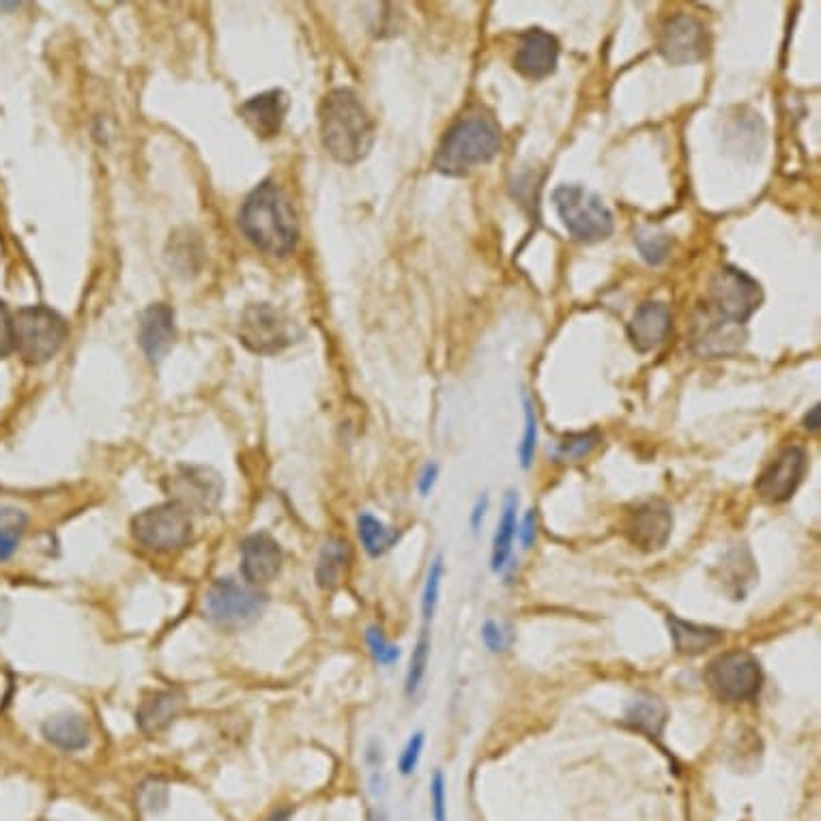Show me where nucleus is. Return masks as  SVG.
<instances>
[{"label":"nucleus","mask_w":821,"mask_h":821,"mask_svg":"<svg viewBox=\"0 0 821 821\" xmlns=\"http://www.w3.org/2000/svg\"><path fill=\"white\" fill-rule=\"evenodd\" d=\"M166 803H169V789H166V785H162L160 781H151V783L142 785V789H140V807L145 811L158 813V811L166 809Z\"/></svg>","instance_id":"37"},{"label":"nucleus","mask_w":821,"mask_h":821,"mask_svg":"<svg viewBox=\"0 0 821 821\" xmlns=\"http://www.w3.org/2000/svg\"><path fill=\"white\" fill-rule=\"evenodd\" d=\"M673 325L671 310L664 301H643L629 323V338L639 353L658 349Z\"/></svg>","instance_id":"18"},{"label":"nucleus","mask_w":821,"mask_h":821,"mask_svg":"<svg viewBox=\"0 0 821 821\" xmlns=\"http://www.w3.org/2000/svg\"><path fill=\"white\" fill-rule=\"evenodd\" d=\"M669 721V710L667 706L651 697V695H643L639 699H635L629 710H626V717H624V723L633 731H639L643 735L651 737V739H658L664 731V725Z\"/></svg>","instance_id":"26"},{"label":"nucleus","mask_w":821,"mask_h":821,"mask_svg":"<svg viewBox=\"0 0 821 821\" xmlns=\"http://www.w3.org/2000/svg\"><path fill=\"white\" fill-rule=\"evenodd\" d=\"M667 624H669L673 647L677 649V654H684V656H699L706 649L719 645L725 637L723 631H719V629L686 622V620H682L673 613L667 615Z\"/></svg>","instance_id":"22"},{"label":"nucleus","mask_w":821,"mask_h":821,"mask_svg":"<svg viewBox=\"0 0 821 821\" xmlns=\"http://www.w3.org/2000/svg\"><path fill=\"white\" fill-rule=\"evenodd\" d=\"M166 493L183 510L209 514L224 495V480L211 467L182 464L166 477Z\"/></svg>","instance_id":"12"},{"label":"nucleus","mask_w":821,"mask_h":821,"mask_svg":"<svg viewBox=\"0 0 821 821\" xmlns=\"http://www.w3.org/2000/svg\"><path fill=\"white\" fill-rule=\"evenodd\" d=\"M431 809L435 821H448V792H446V776L444 772H435L431 781Z\"/></svg>","instance_id":"38"},{"label":"nucleus","mask_w":821,"mask_h":821,"mask_svg":"<svg viewBox=\"0 0 821 821\" xmlns=\"http://www.w3.org/2000/svg\"><path fill=\"white\" fill-rule=\"evenodd\" d=\"M706 684L719 701H750L763 686V669L755 654L746 649H730L708 662Z\"/></svg>","instance_id":"6"},{"label":"nucleus","mask_w":821,"mask_h":821,"mask_svg":"<svg viewBox=\"0 0 821 821\" xmlns=\"http://www.w3.org/2000/svg\"><path fill=\"white\" fill-rule=\"evenodd\" d=\"M288 110L286 92L275 89L254 95L241 105V116L250 125V129L261 138H274L279 134L284 116Z\"/></svg>","instance_id":"20"},{"label":"nucleus","mask_w":821,"mask_h":821,"mask_svg":"<svg viewBox=\"0 0 821 821\" xmlns=\"http://www.w3.org/2000/svg\"><path fill=\"white\" fill-rule=\"evenodd\" d=\"M807 469V450L803 446H787L759 473L755 490L768 503H785L800 488Z\"/></svg>","instance_id":"13"},{"label":"nucleus","mask_w":821,"mask_h":821,"mask_svg":"<svg viewBox=\"0 0 821 821\" xmlns=\"http://www.w3.org/2000/svg\"><path fill=\"white\" fill-rule=\"evenodd\" d=\"M482 643L490 654H503L512 645V633L508 626L495 620H486L482 626Z\"/></svg>","instance_id":"35"},{"label":"nucleus","mask_w":821,"mask_h":821,"mask_svg":"<svg viewBox=\"0 0 821 821\" xmlns=\"http://www.w3.org/2000/svg\"><path fill=\"white\" fill-rule=\"evenodd\" d=\"M424 744H426V735L424 731H418L409 737L407 746L402 748L400 752V759H398V770L402 776H409L418 770V763H420V757H422V750H424Z\"/></svg>","instance_id":"36"},{"label":"nucleus","mask_w":821,"mask_h":821,"mask_svg":"<svg viewBox=\"0 0 821 821\" xmlns=\"http://www.w3.org/2000/svg\"><path fill=\"white\" fill-rule=\"evenodd\" d=\"M365 645H368L372 658L381 667H391V664H396L400 660V647L385 639L383 631L376 629V626L365 629Z\"/></svg>","instance_id":"34"},{"label":"nucleus","mask_w":821,"mask_h":821,"mask_svg":"<svg viewBox=\"0 0 821 821\" xmlns=\"http://www.w3.org/2000/svg\"><path fill=\"white\" fill-rule=\"evenodd\" d=\"M41 733L50 744H54L57 748L67 750V752L87 748V744L91 739L89 725L80 714L52 717L41 725Z\"/></svg>","instance_id":"24"},{"label":"nucleus","mask_w":821,"mask_h":821,"mask_svg":"<svg viewBox=\"0 0 821 821\" xmlns=\"http://www.w3.org/2000/svg\"><path fill=\"white\" fill-rule=\"evenodd\" d=\"M15 351V329H13V314L9 312L7 303L0 301V360L9 358Z\"/></svg>","instance_id":"39"},{"label":"nucleus","mask_w":821,"mask_h":821,"mask_svg":"<svg viewBox=\"0 0 821 821\" xmlns=\"http://www.w3.org/2000/svg\"><path fill=\"white\" fill-rule=\"evenodd\" d=\"M763 301V290L755 277L737 270L721 268L710 279L708 308L733 325L744 327L748 319L759 310Z\"/></svg>","instance_id":"7"},{"label":"nucleus","mask_w":821,"mask_h":821,"mask_svg":"<svg viewBox=\"0 0 821 821\" xmlns=\"http://www.w3.org/2000/svg\"><path fill=\"white\" fill-rule=\"evenodd\" d=\"M536 534H538V512L527 510V514L523 517V521L519 525V534H517L521 538L523 548H532V545L536 543Z\"/></svg>","instance_id":"40"},{"label":"nucleus","mask_w":821,"mask_h":821,"mask_svg":"<svg viewBox=\"0 0 821 821\" xmlns=\"http://www.w3.org/2000/svg\"><path fill=\"white\" fill-rule=\"evenodd\" d=\"M428 660H431V637L426 631H422L420 639L415 643V649L411 654V662H409L407 680H405V691L409 697H415L418 691L422 688L426 671H428Z\"/></svg>","instance_id":"29"},{"label":"nucleus","mask_w":821,"mask_h":821,"mask_svg":"<svg viewBox=\"0 0 821 821\" xmlns=\"http://www.w3.org/2000/svg\"><path fill=\"white\" fill-rule=\"evenodd\" d=\"M358 536H360L362 547L370 557H383L400 540L398 530L385 525L383 521H378L376 517H372L368 512L358 517Z\"/></svg>","instance_id":"27"},{"label":"nucleus","mask_w":821,"mask_h":821,"mask_svg":"<svg viewBox=\"0 0 821 821\" xmlns=\"http://www.w3.org/2000/svg\"><path fill=\"white\" fill-rule=\"evenodd\" d=\"M486 510H488V495L484 493V495L475 501V506H473V510H471V514H469V525H471L473 532H477V530L482 527V523H484V519H486Z\"/></svg>","instance_id":"42"},{"label":"nucleus","mask_w":821,"mask_h":821,"mask_svg":"<svg viewBox=\"0 0 821 821\" xmlns=\"http://www.w3.org/2000/svg\"><path fill=\"white\" fill-rule=\"evenodd\" d=\"M559 63V41L545 28H530L521 35L514 52V70L530 80H545Z\"/></svg>","instance_id":"16"},{"label":"nucleus","mask_w":821,"mask_h":821,"mask_svg":"<svg viewBox=\"0 0 821 821\" xmlns=\"http://www.w3.org/2000/svg\"><path fill=\"white\" fill-rule=\"evenodd\" d=\"M321 140L327 153L347 166L360 164L374 145V121L351 89H332L319 105Z\"/></svg>","instance_id":"1"},{"label":"nucleus","mask_w":821,"mask_h":821,"mask_svg":"<svg viewBox=\"0 0 821 821\" xmlns=\"http://www.w3.org/2000/svg\"><path fill=\"white\" fill-rule=\"evenodd\" d=\"M671 237L667 233H658L651 228H643L635 235V246L639 248L640 259L647 265H660L671 254Z\"/></svg>","instance_id":"31"},{"label":"nucleus","mask_w":821,"mask_h":821,"mask_svg":"<svg viewBox=\"0 0 821 821\" xmlns=\"http://www.w3.org/2000/svg\"><path fill=\"white\" fill-rule=\"evenodd\" d=\"M268 607V596L233 579H217L204 596V613L211 622L237 629L254 622Z\"/></svg>","instance_id":"9"},{"label":"nucleus","mask_w":821,"mask_h":821,"mask_svg":"<svg viewBox=\"0 0 821 821\" xmlns=\"http://www.w3.org/2000/svg\"><path fill=\"white\" fill-rule=\"evenodd\" d=\"M239 340L252 353L274 356L293 345L295 323L270 303H252L241 316Z\"/></svg>","instance_id":"11"},{"label":"nucleus","mask_w":821,"mask_h":821,"mask_svg":"<svg viewBox=\"0 0 821 821\" xmlns=\"http://www.w3.org/2000/svg\"><path fill=\"white\" fill-rule=\"evenodd\" d=\"M517 512H519V497L514 490H510L503 499V508H501V517H499V523H497V532L493 536V550H490V568L493 572H503L510 557H512V550H514V540H517V534H519V519H517Z\"/></svg>","instance_id":"23"},{"label":"nucleus","mask_w":821,"mask_h":821,"mask_svg":"<svg viewBox=\"0 0 821 821\" xmlns=\"http://www.w3.org/2000/svg\"><path fill=\"white\" fill-rule=\"evenodd\" d=\"M671 534H673V512L660 499L640 503L637 510L631 512L624 521V536L631 540V545L647 552L664 548Z\"/></svg>","instance_id":"14"},{"label":"nucleus","mask_w":821,"mask_h":821,"mask_svg":"<svg viewBox=\"0 0 821 821\" xmlns=\"http://www.w3.org/2000/svg\"><path fill=\"white\" fill-rule=\"evenodd\" d=\"M805 428L809 431V433H818L820 431L821 426V407L820 405H816L813 409H809V413L805 415Z\"/></svg>","instance_id":"43"},{"label":"nucleus","mask_w":821,"mask_h":821,"mask_svg":"<svg viewBox=\"0 0 821 821\" xmlns=\"http://www.w3.org/2000/svg\"><path fill=\"white\" fill-rule=\"evenodd\" d=\"M523 405H525V433L519 446V458H521V467L530 469L536 457V446H538V415H536V405L527 394L523 396Z\"/></svg>","instance_id":"32"},{"label":"nucleus","mask_w":821,"mask_h":821,"mask_svg":"<svg viewBox=\"0 0 821 821\" xmlns=\"http://www.w3.org/2000/svg\"><path fill=\"white\" fill-rule=\"evenodd\" d=\"M351 563V547L343 538H329L319 555L316 581L323 589H336L347 576Z\"/></svg>","instance_id":"25"},{"label":"nucleus","mask_w":821,"mask_h":821,"mask_svg":"<svg viewBox=\"0 0 821 821\" xmlns=\"http://www.w3.org/2000/svg\"><path fill=\"white\" fill-rule=\"evenodd\" d=\"M239 226L248 241L265 254L286 257L297 246V215L275 183H261L250 191L239 213Z\"/></svg>","instance_id":"2"},{"label":"nucleus","mask_w":821,"mask_h":821,"mask_svg":"<svg viewBox=\"0 0 821 821\" xmlns=\"http://www.w3.org/2000/svg\"><path fill=\"white\" fill-rule=\"evenodd\" d=\"M744 327L714 314L708 306L699 308L693 323V349L704 358H723L737 353L744 345Z\"/></svg>","instance_id":"15"},{"label":"nucleus","mask_w":821,"mask_h":821,"mask_svg":"<svg viewBox=\"0 0 821 821\" xmlns=\"http://www.w3.org/2000/svg\"><path fill=\"white\" fill-rule=\"evenodd\" d=\"M444 576H446V563H444V557L437 555L428 565L426 583H424V589H422V615H424L426 622H431L437 613Z\"/></svg>","instance_id":"30"},{"label":"nucleus","mask_w":821,"mask_h":821,"mask_svg":"<svg viewBox=\"0 0 821 821\" xmlns=\"http://www.w3.org/2000/svg\"><path fill=\"white\" fill-rule=\"evenodd\" d=\"M288 818H290V811H288V809H277L275 813L270 816V820L268 821H288Z\"/></svg>","instance_id":"44"},{"label":"nucleus","mask_w":821,"mask_h":821,"mask_svg":"<svg viewBox=\"0 0 821 821\" xmlns=\"http://www.w3.org/2000/svg\"><path fill=\"white\" fill-rule=\"evenodd\" d=\"M501 151V129L490 114L473 112L444 134L433 169L448 177H464L477 166H484L497 158Z\"/></svg>","instance_id":"3"},{"label":"nucleus","mask_w":821,"mask_h":821,"mask_svg":"<svg viewBox=\"0 0 821 821\" xmlns=\"http://www.w3.org/2000/svg\"><path fill=\"white\" fill-rule=\"evenodd\" d=\"M552 204L579 244H600L613 235L615 220L605 200L583 185H559L552 191Z\"/></svg>","instance_id":"4"},{"label":"nucleus","mask_w":821,"mask_h":821,"mask_svg":"<svg viewBox=\"0 0 821 821\" xmlns=\"http://www.w3.org/2000/svg\"><path fill=\"white\" fill-rule=\"evenodd\" d=\"M15 351L28 365L50 362L70 336L67 321L48 306H26L13 316Z\"/></svg>","instance_id":"5"},{"label":"nucleus","mask_w":821,"mask_h":821,"mask_svg":"<svg viewBox=\"0 0 821 821\" xmlns=\"http://www.w3.org/2000/svg\"><path fill=\"white\" fill-rule=\"evenodd\" d=\"M241 574L250 585L272 583L282 568V548L265 532L252 534L241 543Z\"/></svg>","instance_id":"17"},{"label":"nucleus","mask_w":821,"mask_h":821,"mask_svg":"<svg viewBox=\"0 0 821 821\" xmlns=\"http://www.w3.org/2000/svg\"><path fill=\"white\" fill-rule=\"evenodd\" d=\"M600 444V433L596 431H589V433H579V435H568L555 450V455L559 460H570V462H576V460H583L585 457H589L596 446Z\"/></svg>","instance_id":"33"},{"label":"nucleus","mask_w":821,"mask_h":821,"mask_svg":"<svg viewBox=\"0 0 821 821\" xmlns=\"http://www.w3.org/2000/svg\"><path fill=\"white\" fill-rule=\"evenodd\" d=\"M658 54L671 65H697L710 57L708 26L688 13L667 17L658 30Z\"/></svg>","instance_id":"10"},{"label":"nucleus","mask_w":821,"mask_h":821,"mask_svg":"<svg viewBox=\"0 0 821 821\" xmlns=\"http://www.w3.org/2000/svg\"><path fill=\"white\" fill-rule=\"evenodd\" d=\"M437 480H439V464H435V462L424 464V469H422V473H420V480H418L420 495H422V497H428V495L433 493Z\"/></svg>","instance_id":"41"},{"label":"nucleus","mask_w":821,"mask_h":821,"mask_svg":"<svg viewBox=\"0 0 821 821\" xmlns=\"http://www.w3.org/2000/svg\"><path fill=\"white\" fill-rule=\"evenodd\" d=\"M182 693H177V691H153L140 701V706L136 710V725L145 735H158L175 723V719L182 714Z\"/></svg>","instance_id":"21"},{"label":"nucleus","mask_w":821,"mask_h":821,"mask_svg":"<svg viewBox=\"0 0 821 821\" xmlns=\"http://www.w3.org/2000/svg\"><path fill=\"white\" fill-rule=\"evenodd\" d=\"M138 343L151 364H160L175 343V314L166 303L149 306L140 316Z\"/></svg>","instance_id":"19"},{"label":"nucleus","mask_w":821,"mask_h":821,"mask_svg":"<svg viewBox=\"0 0 821 821\" xmlns=\"http://www.w3.org/2000/svg\"><path fill=\"white\" fill-rule=\"evenodd\" d=\"M132 532L138 545L153 552L169 555L182 550L189 543L191 519L179 503L166 501L136 514L132 521Z\"/></svg>","instance_id":"8"},{"label":"nucleus","mask_w":821,"mask_h":821,"mask_svg":"<svg viewBox=\"0 0 821 821\" xmlns=\"http://www.w3.org/2000/svg\"><path fill=\"white\" fill-rule=\"evenodd\" d=\"M28 517L17 508H0V563L9 561L26 534Z\"/></svg>","instance_id":"28"}]
</instances>
